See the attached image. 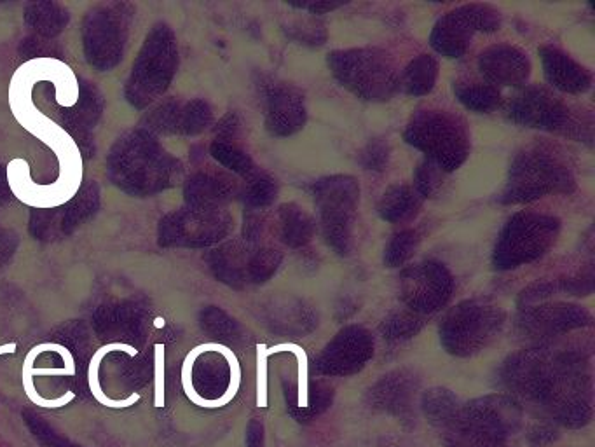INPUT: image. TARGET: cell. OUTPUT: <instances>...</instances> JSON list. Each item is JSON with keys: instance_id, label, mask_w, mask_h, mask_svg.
I'll return each mask as SVG.
<instances>
[{"instance_id": "cell-26", "label": "cell", "mask_w": 595, "mask_h": 447, "mask_svg": "<svg viewBox=\"0 0 595 447\" xmlns=\"http://www.w3.org/2000/svg\"><path fill=\"white\" fill-rule=\"evenodd\" d=\"M425 325V318L414 313V311L398 310L391 313L390 317L384 318L383 324L379 327V331L383 334L384 339L398 343V341H405L416 336Z\"/></svg>"}, {"instance_id": "cell-28", "label": "cell", "mask_w": 595, "mask_h": 447, "mask_svg": "<svg viewBox=\"0 0 595 447\" xmlns=\"http://www.w3.org/2000/svg\"><path fill=\"white\" fill-rule=\"evenodd\" d=\"M442 177H444V172L433 165V163H430V161L419 165L418 172H416V179H414V182H416V187H414L416 193L421 198H430L442 186Z\"/></svg>"}, {"instance_id": "cell-30", "label": "cell", "mask_w": 595, "mask_h": 447, "mask_svg": "<svg viewBox=\"0 0 595 447\" xmlns=\"http://www.w3.org/2000/svg\"><path fill=\"white\" fill-rule=\"evenodd\" d=\"M154 406H165V344H154Z\"/></svg>"}, {"instance_id": "cell-7", "label": "cell", "mask_w": 595, "mask_h": 447, "mask_svg": "<svg viewBox=\"0 0 595 447\" xmlns=\"http://www.w3.org/2000/svg\"><path fill=\"white\" fill-rule=\"evenodd\" d=\"M505 324V313L489 299H470L447 313L440 324V341L456 357L484 350Z\"/></svg>"}, {"instance_id": "cell-21", "label": "cell", "mask_w": 595, "mask_h": 447, "mask_svg": "<svg viewBox=\"0 0 595 447\" xmlns=\"http://www.w3.org/2000/svg\"><path fill=\"white\" fill-rule=\"evenodd\" d=\"M421 196L411 186H391L379 201L377 212L381 219L391 224L405 222L418 214Z\"/></svg>"}, {"instance_id": "cell-3", "label": "cell", "mask_w": 595, "mask_h": 447, "mask_svg": "<svg viewBox=\"0 0 595 447\" xmlns=\"http://www.w3.org/2000/svg\"><path fill=\"white\" fill-rule=\"evenodd\" d=\"M520 421L519 406L498 395L461 407L445 430V447H507V435Z\"/></svg>"}, {"instance_id": "cell-27", "label": "cell", "mask_w": 595, "mask_h": 447, "mask_svg": "<svg viewBox=\"0 0 595 447\" xmlns=\"http://www.w3.org/2000/svg\"><path fill=\"white\" fill-rule=\"evenodd\" d=\"M419 245V234L414 229H405L391 238L384 250V262L390 268H398L409 261Z\"/></svg>"}, {"instance_id": "cell-20", "label": "cell", "mask_w": 595, "mask_h": 447, "mask_svg": "<svg viewBox=\"0 0 595 447\" xmlns=\"http://www.w3.org/2000/svg\"><path fill=\"white\" fill-rule=\"evenodd\" d=\"M276 233L280 240L290 248H301L313 240L316 224L301 207L287 203L276 214Z\"/></svg>"}, {"instance_id": "cell-5", "label": "cell", "mask_w": 595, "mask_h": 447, "mask_svg": "<svg viewBox=\"0 0 595 447\" xmlns=\"http://www.w3.org/2000/svg\"><path fill=\"white\" fill-rule=\"evenodd\" d=\"M329 69L342 88L367 102H388L398 90L390 56L379 49H342L329 55Z\"/></svg>"}, {"instance_id": "cell-25", "label": "cell", "mask_w": 595, "mask_h": 447, "mask_svg": "<svg viewBox=\"0 0 595 447\" xmlns=\"http://www.w3.org/2000/svg\"><path fill=\"white\" fill-rule=\"evenodd\" d=\"M454 93L470 111L491 112L500 104V90L489 83L454 84Z\"/></svg>"}, {"instance_id": "cell-8", "label": "cell", "mask_w": 595, "mask_h": 447, "mask_svg": "<svg viewBox=\"0 0 595 447\" xmlns=\"http://www.w3.org/2000/svg\"><path fill=\"white\" fill-rule=\"evenodd\" d=\"M323 236L337 254L348 255L353 247V227L360 205V186L355 177L332 175L313 186Z\"/></svg>"}, {"instance_id": "cell-2", "label": "cell", "mask_w": 595, "mask_h": 447, "mask_svg": "<svg viewBox=\"0 0 595 447\" xmlns=\"http://www.w3.org/2000/svg\"><path fill=\"white\" fill-rule=\"evenodd\" d=\"M505 383L522 397L541 402L564 427H585L592 418V385L580 353L522 351L508 358Z\"/></svg>"}, {"instance_id": "cell-18", "label": "cell", "mask_w": 595, "mask_h": 447, "mask_svg": "<svg viewBox=\"0 0 595 447\" xmlns=\"http://www.w3.org/2000/svg\"><path fill=\"white\" fill-rule=\"evenodd\" d=\"M540 55L545 77L554 88L571 95H580L589 90L592 76L589 70L576 63L573 58L554 46H543Z\"/></svg>"}, {"instance_id": "cell-10", "label": "cell", "mask_w": 595, "mask_h": 447, "mask_svg": "<svg viewBox=\"0 0 595 447\" xmlns=\"http://www.w3.org/2000/svg\"><path fill=\"white\" fill-rule=\"evenodd\" d=\"M500 11L489 4H466L437 21L431 32L433 49L447 58H459L472 44L477 32L500 30Z\"/></svg>"}, {"instance_id": "cell-4", "label": "cell", "mask_w": 595, "mask_h": 447, "mask_svg": "<svg viewBox=\"0 0 595 447\" xmlns=\"http://www.w3.org/2000/svg\"><path fill=\"white\" fill-rule=\"evenodd\" d=\"M405 142L425 152L428 161L449 173L458 170L470 154V135L463 119L451 112L425 109L412 116Z\"/></svg>"}, {"instance_id": "cell-23", "label": "cell", "mask_w": 595, "mask_h": 447, "mask_svg": "<svg viewBox=\"0 0 595 447\" xmlns=\"http://www.w3.org/2000/svg\"><path fill=\"white\" fill-rule=\"evenodd\" d=\"M112 351H123V353H128L130 357H137L138 355V350H135L131 344L110 343L102 346V348L96 351L95 355H93L91 364H89V390H91V393L95 395V399L98 400L102 406L112 407V409H123V407H130L133 406V404H137L138 400H140V395H138V393H131L128 399L114 400L109 399V397L105 395V392H103L102 385H100V362L105 358V355H109Z\"/></svg>"}, {"instance_id": "cell-9", "label": "cell", "mask_w": 595, "mask_h": 447, "mask_svg": "<svg viewBox=\"0 0 595 447\" xmlns=\"http://www.w3.org/2000/svg\"><path fill=\"white\" fill-rule=\"evenodd\" d=\"M559 221L550 215L519 212L501 231L494 248V268L515 269L547 254L559 234Z\"/></svg>"}, {"instance_id": "cell-17", "label": "cell", "mask_w": 595, "mask_h": 447, "mask_svg": "<svg viewBox=\"0 0 595 447\" xmlns=\"http://www.w3.org/2000/svg\"><path fill=\"white\" fill-rule=\"evenodd\" d=\"M418 392V379L405 371L391 372L369 390V406L376 411L409 418Z\"/></svg>"}, {"instance_id": "cell-19", "label": "cell", "mask_w": 595, "mask_h": 447, "mask_svg": "<svg viewBox=\"0 0 595 447\" xmlns=\"http://www.w3.org/2000/svg\"><path fill=\"white\" fill-rule=\"evenodd\" d=\"M285 397L295 420L309 421L329 409L334 390L325 381L309 383L308 378L302 376V379H297L295 386H285Z\"/></svg>"}, {"instance_id": "cell-14", "label": "cell", "mask_w": 595, "mask_h": 447, "mask_svg": "<svg viewBox=\"0 0 595 447\" xmlns=\"http://www.w3.org/2000/svg\"><path fill=\"white\" fill-rule=\"evenodd\" d=\"M304 97L294 86L271 81L267 83L266 126L274 137H290L306 124Z\"/></svg>"}, {"instance_id": "cell-1", "label": "cell", "mask_w": 595, "mask_h": 447, "mask_svg": "<svg viewBox=\"0 0 595 447\" xmlns=\"http://www.w3.org/2000/svg\"><path fill=\"white\" fill-rule=\"evenodd\" d=\"M42 81L55 84L58 105L74 107L77 104L79 84L74 70L56 58L42 56L23 63L14 72L9 84V105L14 119L55 152L60 177L55 184L39 186L30 177L27 159L20 158L7 165V182L16 200L28 207L56 208L69 203L79 191L83 182V156L72 135L35 107L32 91L35 84Z\"/></svg>"}, {"instance_id": "cell-24", "label": "cell", "mask_w": 595, "mask_h": 447, "mask_svg": "<svg viewBox=\"0 0 595 447\" xmlns=\"http://www.w3.org/2000/svg\"><path fill=\"white\" fill-rule=\"evenodd\" d=\"M423 411L431 425L435 427L447 428L451 425L454 418L458 416L459 402L456 395L451 390L445 388H431L423 395Z\"/></svg>"}, {"instance_id": "cell-29", "label": "cell", "mask_w": 595, "mask_h": 447, "mask_svg": "<svg viewBox=\"0 0 595 447\" xmlns=\"http://www.w3.org/2000/svg\"><path fill=\"white\" fill-rule=\"evenodd\" d=\"M388 159H390L388 144L379 140L370 142L360 154V163L365 166V170H376V172L384 170V166L388 165Z\"/></svg>"}, {"instance_id": "cell-13", "label": "cell", "mask_w": 595, "mask_h": 447, "mask_svg": "<svg viewBox=\"0 0 595 447\" xmlns=\"http://www.w3.org/2000/svg\"><path fill=\"white\" fill-rule=\"evenodd\" d=\"M508 117L513 123L540 128V130H561L569 121L568 105L554 97L550 91L533 86L513 98L508 107Z\"/></svg>"}, {"instance_id": "cell-12", "label": "cell", "mask_w": 595, "mask_h": 447, "mask_svg": "<svg viewBox=\"0 0 595 447\" xmlns=\"http://www.w3.org/2000/svg\"><path fill=\"white\" fill-rule=\"evenodd\" d=\"M374 355V339L370 332L358 325L344 327L330 341L315 362L322 376H351L362 371Z\"/></svg>"}, {"instance_id": "cell-11", "label": "cell", "mask_w": 595, "mask_h": 447, "mask_svg": "<svg viewBox=\"0 0 595 447\" xmlns=\"http://www.w3.org/2000/svg\"><path fill=\"white\" fill-rule=\"evenodd\" d=\"M454 292V280L444 264L426 261L405 269L400 276V297L407 310L425 317L444 308Z\"/></svg>"}, {"instance_id": "cell-31", "label": "cell", "mask_w": 595, "mask_h": 447, "mask_svg": "<svg viewBox=\"0 0 595 447\" xmlns=\"http://www.w3.org/2000/svg\"><path fill=\"white\" fill-rule=\"evenodd\" d=\"M247 447H264V427L260 421H250L247 428Z\"/></svg>"}, {"instance_id": "cell-32", "label": "cell", "mask_w": 595, "mask_h": 447, "mask_svg": "<svg viewBox=\"0 0 595 447\" xmlns=\"http://www.w3.org/2000/svg\"><path fill=\"white\" fill-rule=\"evenodd\" d=\"M18 350V344L16 343H7L2 344L0 346V355H7V353H14V351Z\"/></svg>"}, {"instance_id": "cell-15", "label": "cell", "mask_w": 595, "mask_h": 447, "mask_svg": "<svg viewBox=\"0 0 595 447\" xmlns=\"http://www.w3.org/2000/svg\"><path fill=\"white\" fill-rule=\"evenodd\" d=\"M589 313L576 304H547L527 310L520 318L524 334L531 337H555L582 329L590 324Z\"/></svg>"}, {"instance_id": "cell-6", "label": "cell", "mask_w": 595, "mask_h": 447, "mask_svg": "<svg viewBox=\"0 0 595 447\" xmlns=\"http://www.w3.org/2000/svg\"><path fill=\"white\" fill-rule=\"evenodd\" d=\"M575 179L552 152L527 149L513 159L503 203H529L547 194L571 193Z\"/></svg>"}, {"instance_id": "cell-22", "label": "cell", "mask_w": 595, "mask_h": 447, "mask_svg": "<svg viewBox=\"0 0 595 447\" xmlns=\"http://www.w3.org/2000/svg\"><path fill=\"white\" fill-rule=\"evenodd\" d=\"M437 77V60L433 56L421 55L414 58L404 74L398 77V90H404L409 97H423L433 90Z\"/></svg>"}, {"instance_id": "cell-16", "label": "cell", "mask_w": 595, "mask_h": 447, "mask_svg": "<svg viewBox=\"0 0 595 447\" xmlns=\"http://www.w3.org/2000/svg\"><path fill=\"white\" fill-rule=\"evenodd\" d=\"M479 69L493 86H522L531 74V62L519 48L498 44L480 55Z\"/></svg>"}, {"instance_id": "cell-33", "label": "cell", "mask_w": 595, "mask_h": 447, "mask_svg": "<svg viewBox=\"0 0 595 447\" xmlns=\"http://www.w3.org/2000/svg\"><path fill=\"white\" fill-rule=\"evenodd\" d=\"M154 327H158V329H163V327H165V318H156V320H154Z\"/></svg>"}]
</instances>
